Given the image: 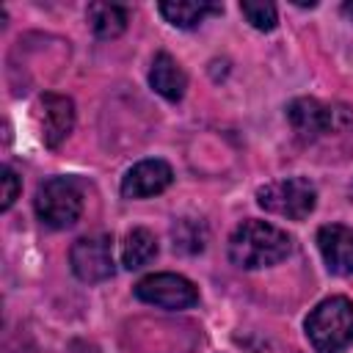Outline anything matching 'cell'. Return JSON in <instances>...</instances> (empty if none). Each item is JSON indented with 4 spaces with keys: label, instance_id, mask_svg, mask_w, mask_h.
<instances>
[{
    "label": "cell",
    "instance_id": "6da1fadb",
    "mask_svg": "<svg viewBox=\"0 0 353 353\" xmlns=\"http://www.w3.org/2000/svg\"><path fill=\"white\" fill-rule=\"evenodd\" d=\"M290 251H292V237L284 229L256 218L243 221L229 237V259L243 270L270 268L287 259Z\"/></svg>",
    "mask_w": 353,
    "mask_h": 353
},
{
    "label": "cell",
    "instance_id": "7a4b0ae2",
    "mask_svg": "<svg viewBox=\"0 0 353 353\" xmlns=\"http://www.w3.org/2000/svg\"><path fill=\"white\" fill-rule=\"evenodd\" d=\"M306 336L317 353H342L353 345V301L331 295L306 317Z\"/></svg>",
    "mask_w": 353,
    "mask_h": 353
},
{
    "label": "cell",
    "instance_id": "3957f363",
    "mask_svg": "<svg viewBox=\"0 0 353 353\" xmlns=\"http://www.w3.org/2000/svg\"><path fill=\"white\" fill-rule=\"evenodd\" d=\"M36 215L50 229H69L83 212V190L72 176H52L36 190Z\"/></svg>",
    "mask_w": 353,
    "mask_h": 353
},
{
    "label": "cell",
    "instance_id": "277c9868",
    "mask_svg": "<svg viewBox=\"0 0 353 353\" xmlns=\"http://www.w3.org/2000/svg\"><path fill=\"white\" fill-rule=\"evenodd\" d=\"M256 204L265 212H273V215H281L290 221H303L312 215V210L317 204V190L303 176H287V179L262 185L256 190Z\"/></svg>",
    "mask_w": 353,
    "mask_h": 353
},
{
    "label": "cell",
    "instance_id": "5b68a950",
    "mask_svg": "<svg viewBox=\"0 0 353 353\" xmlns=\"http://www.w3.org/2000/svg\"><path fill=\"white\" fill-rule=\"evenodd\" d=\"M287 119H290V127L292 132L303 141V143H312L328 132H336L350 116L342 110V108H334V105H325L320 99H312V97H298L290 102L287 108Z\"/></svg>",
    "mask_w": 353,
    "mask_h": 353
},
{
    "label": "cell",
    "instance_id": "8992f818",
    "mask_svg": "<svg viewBox=\"0 0 353 353\" xmlns=\"http://www.w3.org/2000/svg\"><path fill=\"white\" fill-rule=\"evenodd\" d=\"M135 298H141L143 303L160 306V309L179 312V309H190L199 303V290L190 279L179 273H152L135 284Z\"/></svg>",
    "mask_w": 353,
    "mask_h": 353
},
{
    "label": "cell",
    "instance_id": "52a82bcc",
    "mask_svg": "<svg viewBox=\"0 0 353 353\" xmlns=\"http://www.w3.org/2000/svg\"><path fill=\"white\" fill-rule=\"evenodd\" d=\"M69 265L72 273L80 281L97 284L113 276L116 262H113V237L110 234H91V237H80L72 251H69Z\"/></svg>",
    "mask_w": 353,
    "mask_h": 353
},
{
    "label": "cell",
    "instance_id": "ba28073f",
    "mask_svg": "<svg viewBox=\"0 0 353 353\" xmlns=\"http://www.w3.org/2000/svg\"><path fill=\"white\" fill-rule=\"evenodd\" d=\"M39 138L47 149H58L74 127V102L63 94H41L33 105Z\"/></svg>",
    "mask_w": 353,
    "mask_h": 353
},
{
    "label": "cell",
    "instance_id": "9c48e42d",
    "mask_svg": "<svg viewBox=\"0 0 353 353\" xmlns=\"http://www.w3.org/2000/svg\"><path fill=\"white\" fill-rule=\"evenodd\" d=\"M174 179V171L165 160H141L135 163L124 179H121V196L124 199H149V196H157L163 193Z\"/></svg>",
    "mask_w": 353,
    "mask_h": 353
},
{
    "label": "cell",
    "instance_id": "30bf717a",
    "mask_svg": "<svg viewBox=\"0 0 353 353\" xmlns=\"http://www.w3.org/2000/svg\"><path fill=\"white\" fill-rule=\"evenodd\" d=\"M317 248L331 273H353V229L342 223H325L317 229Z\"/></svg>",
    "mask_w": 353,
    "mask_h": 353
},
{
    "label": "cell",
    "instance_id": "8fae6325",
    "mask_svg": "<svg viewBox=\"0 0 353 353\" xmlns=\"http://www.w3.org/2000/svg\"><path fill=\"white\" fill-rule=\"evenodd\" d=\"M149 83L163 99L179 102L188 88V74L176 63V58H171L168 52H157L152 61V69H149Z\"/></svg>",
    "mask_w": 353,
    "mask_h": 353
},
{
    "label": "cell",
    "instance_id": "7c38bea8",
    "mask_svg": "<svg viewBox=\"0 0 353 353\" xmlns=\"http://www.w3.org/2000/svg\"><path fill=\"white\" fill-rule=\"evenodd\" d=\"M130 14L124 6L116 3H91L88 6V25L99 39H116L127 30Z\"/></svg>",
    "mask_w": 353,
    "mask_h": 353
},
{
    "label": "cell",
    "instance_id": "4fadbf2b",
    "mask_svg": "<svg viewBox=\"0 0 353 353\" xmlns=\"http://www.w3.org/2000/svg\"><path fill=\"white\" fill-rule=\"evenodd\" d=\"M154 256H157V237L143 226L130 229L121 243V265L127 270H138L146 262H152Z\"/></svg>",
    "mask_w": 353,
    "mask_h": 353
},
{
    "label": "cell",
    "instance_id": "5bb4252c",
    "mask_svg": "<svg viewBox=\"0 0 353 353\" xmlns=\"http://www.w3.org/2000/svg\"><path fill=\"white\" fill-rule=\"evenodd\" d=\"M157 8H160V14L174 28H196L199 22H204V17L223 11V6H218V3H185V0H179V3H160Z\"/></svg>",
    "mask_w": 353,
    "mask_h": 353
},
{
    "label": "cell",
    "instance_id": "9a60e30c",
    "mask_svg": "<svg viewBox=\"0 0 353 353\" xmlns=\"http://www.w3.org/2000/svg\"><path fill=\"white\" fill-rule=\"evenodd\" d=\"M171 240H174V251H179V254H199L207 245V226L199 218H179L171 226Z\"/></svg>",
    "mask_w": 353,
    "mask_h": 353
},
{
    "label": "cell",
    "instance_id": "2e32d148",
    "mask_svg": "<svg viewBox=\"0 0 353 353\" xmlns=\"http://www.w3.org/2000/svg\"><path fill=\"white\" fill-rule=\"evenodd\" d=\"M240 14L248 19L251 28L256 30H273L276 22H279V14H276V6L273 3H265V0H243L240 3Z\"/></svg>",
    "mask_w": 353,
    "mask_h": 353
},
{
    "label": "cell",
    "instance_id": "e0dca14e",
    "mask_svg": "<svg viewBox=\"0 0 353 353\" xmlns=\"http://www.w3.org/2000/svg\"><path fill=\"white\" fill-rule=\"evenodd\" d=\"M0 185H3V201H0V207L3 210H8L14 201H17V196H19V190H22V182H19V176H17V171L11 168V165H3V171H0Z\"/></svg>",
    "mask_w": 353,
    "mask_h": 353
},
{
    "label": "cell",
    "instance_id": "ac0fdd59",
    "mask_svg": "<svg viewBox=\"0 0 353 353\" xmlns=\"http://www.w3.org/2000/svg\"><path fill=\"white\" fill-rule=\"evenodd\" d=\"M342 14H345V17H347V19L353 22V0H347V3H342Z\"/></svg>",
    "mask_w": 353,
    "mask_h": 353
},
{
    "label": "cell",
    "instance_id": "d6986e66",
    "mask_svg": "<svg viewBox=\"0 0 353 353\" xmlns=\"http://www.w3.org/2000/svg\"><path fill=\"white\" fill-rule=\"evenodd\" d=\"M350 196H353V188H350Z\"/></svg>",
    "mask_w": 353,
    "mask_h": 353
}]
</instances>
